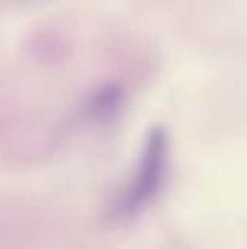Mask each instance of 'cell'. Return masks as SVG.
I'll use <instances>...</instances> for the list:
<instances>
[{
	"label": "cell",
	"instance_id": "obj_1",
	"mask_svg": "<svg viewBox=\"0 0 247 249\" xmlns=\"http://www.w3.org/2000/svg\"><path fill=\"white\" fill-rule=\"evenodd\" d=\"M166 166H169V138H166L164 129L156 127L149 131L147 140H144L138 168H136L129 188L125 190V197L121 201L123 212L142 210L160 193L162 181L166 177Z\"/></svg>",
	"mask_w": 247,
	"mask_h": 249
}]
</instances>
